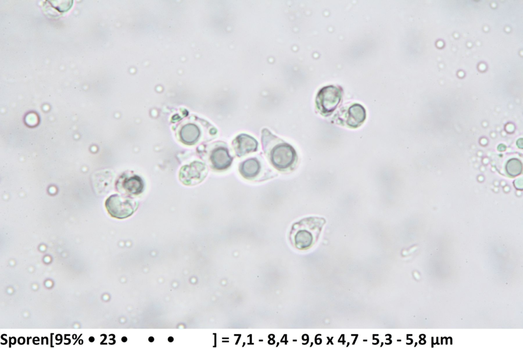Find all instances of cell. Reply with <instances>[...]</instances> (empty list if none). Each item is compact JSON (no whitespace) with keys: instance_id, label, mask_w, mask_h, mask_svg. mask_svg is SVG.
<instances>
[{"instance_id":"obj_1","label":"cell","mask_w":523,"mask_h":348,"mask_svg":"<svg viewBox=\"0 0 523 348\" xmlns=\"http://www.w3.org/2000/svg\"><path fill=\"white\" fill-rule=\"evenodd\" d=\"M325 221L322 217H309L294 224L292 230L296 231L294 236L296 245L301 248L308 247L313 241L312 231L320 232Z\"/></svg>"},{"instance_id":"obj_2","label":"cell","mask_w":523,"mask_h":348,"mask_svg":"<svg viewBox=\"0 0 523 348\" xmlns=\"http://www.w3.org/2000/svg\"><path fill=\"white\" fill-rule=\"evenodd\" d=\"M105 207L111 216L124 219L130 216L136 211L138 203L128 197L115 194L107 198Z\"/></svg>"},{"instance_id":"obj_3","label":"cell","mask_w":523,"mask_h":348,"mask_svg":"<svg viewBox=\"0 0 523 348\" xmlns=\"http://www.w3.org/2000/svg\"><path fill=\"white\" fill-rule=\"evenodd\" d=\"M296 158L294 148L290 144L283 142L275 145L270 152V159L273 166L283 170L290 167Z\"/></svg>"},{"instance_id":"obj_4","label":"cell","mask_w":523,"mask_h":348,"mask_svg":"<svg viewBox=\"0 0 523 348\" xmlns=\"http://www.w3.org/2000/svg\"><path fill=\"white\" fill-rule=\"evenodd\" d=\"M341 98V90L334 86H326L318 92L316 104L319 110L326 114L334 111Z\"/></svg>"},{"instance_id":"obj_5","label":"cell","mask_w":523,"mask_h":348,"mask_svg":"<svg viewBox=\"0 0 523 348\" xmlns=\"http://www.w3.org/2000/svg\"><path fill=\"white\" fill-rule=\"evenodd\" d=\"M207 168L200 161H195L182 166L179 171L180 181L185 185H195L201 182L206 177Z\"/></svg>"},{"instance_id":"obj_6","label":"cell","mask_w":523,"mask_h":348,"mask_svg":"<svg viewBox=\"0 0 523 348\" xmlns=\"http://www.w3.org/2000/svg\"><path fill=\"white\" fill-rule=\"evenodd\" d=\"M233 145L236 155L242 157L250 153L256 151L258 142L251 136L241 134L239 135L233 140Z\"/></svg>"},{"instance_id":"obj_7","label":"cell","mask_w":523,"mask_h":348,"mask_svg":"<svg viewBox=\"0 0 523 348\" xmlns=\"http://www.w3.org/2000/svg\"><path fill=\"white\" fill-rule=\"evenodd\" d=\"M233 158L227 148L220 146L215 148L210 156V160L212 167L219 170L228 168L232 162Z\"/></svg>"},{"instance_id":"obj_8","label":"cell","mask_w":523,"mask_h":348,"mask_svg":"<svg viewBox=\"0 0 523 348\" xmlns=\"http://www.w3.org/2000/svg\"><path fill=\"white\" fill-rule=\"evenodd\" d=\"M366 118V111L361 105L355 104L348 110L346 120L347 125L350 128H356L360 126Z\"/></svg>"},{"instance_id":"obj_9","label":"cell","mask_w":523,"mask_h":348,"mask_svg":"<svg viewBox=\"0 0 523 348\" xmlns=\"http://www.w3.org/2000/svg\"><path fill=\"white\" fill-rule=\"evenodd\" d=\"M179 134L183 143L192 145L198 141L201 132L197 125L193 123H187L182 127Z\"/></svg>"},{"instance_id":"obj_10","label":"cell","mask_w":523,"mask_h":348,"mask_svg":"<svg viewBox=\"0 0 523 348\" xmlns=\"http://www.w3.org/2000/svg\"><path fill=\"white\" fill-rule=\"evenodd\" d=\"M260 168L259 161L255 158H252L244 161L240 164L239 171L243 177L250 179L258 175Z\"/></svg>"},{"instance_id":"obj_11","label":"cell","mask_w":523,"mask_h":348,"mask_svg":"<svg viewBox=\"0 0 523 348\" xmlns=\"http://www.w3.org/2000/svg\"><path fill=\"white\" fill-rule=\"evenodd\" d=\"M122 185L126 192L133 195L140 193L144 187L142 180L137 176H134L126 179Z\"/></svg>"},{"instance_id":"obj_12","label":"cell","mask_w":523,"mask_h":348,"mask_svg":"<svg viewBox=\"0 0 523 348\" xmlns=\"http://www.w3.org/2000/svg\"><path fill=\"white\" fill-rule=\"evenodd\" d=\"M506 170L510 176L512 177L516 176L521 172V163L518 159H511L507 163Z\"/></svg>"},{"instance_id":"obj_13","label":"cell","mask_w":523,"mask_h":348,"mask_svg":"<svg viewBox=\"0 0 523 348\" xmlns=\"http://www.w3.org/2000/svg\"><path fill=\"white\" fill-rule=\"evenodd\" d=\"M89 341L90 342H93V341H94V337H92V336H91V337H89Z\"/></svg>"},{"instance_id":"obj_14","label":"cell","mask_w":523,"mask_h":348,"mask_svg":"<svg viewBox=\"0 0 523 348\" xmlns=\"http://www.w3.org/2000/svg\"><path fill=\"white\" fill-rule=\"evenodd\" d=\"M127 340V338L126 337H122V341L123 342H126Z\"/></svg>"},{"instance_id":"obj_15","label":"cell","mask_w":523,"mask_h":348,"mask_svg":"<svg viewBox=\"0 0 523 348\" xmlns=\"http://www.w3.org/2000/svg\"><path fill=\"white\" fill-rule=\"evenodd\" d=\"M173 340H174V339H173V338L172 337H170L168 338V341L169 342H172L173 341Z\"/></svg>"},{"instance_id":"obj_16","label":"cell","mask_w":523,"mask_h":348,"mask_svg":"<svg viewBox=\"0 0 523 348\" xmlns=\"http://www.w3.org/2000/svg\"><path fill=\"white\" fill-rule=\"evenodd\" d=\"M149 341L150 342H153L154 341V338L153 337H149Z\"/></svg>"},{"instance_id":"obj_17","label":"cell","mask_w":523,"mask_h":348,"mask_svg":"<svg viewBox=\"0 0 523 348\" xmlns=\"http://www.w3.org/2000/svg\"><path fill=\"white\" fill-rule=\"evenodd\" d=\"M53 333H52V334H51V337H52V338H51V341H51V346H52V347H53V346L52 345V335H53Z\"/></svg>"},{"instance_id":"obj_18","label":"cell","mask_w":523,"mask_h":348,"mask_svg":"<svg viewBox=\"0 0 523 348\" xmlns=\"http://www.w3.org/2000/svg\"><path fill=\"white\" fill-rule=\"evenodd\" d=\"M31 338V337H29H29H28V342H27V344H29V338Z\"/></svg>"}]
</instances>
